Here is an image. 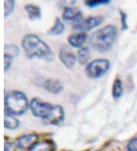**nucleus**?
<instances>
[{
	"mask_svg": "<svg viewBox=\"0 0 137 151\" xmlns=\"http://www.w3.org/2000/svg\"><path fill=\"white\" fill-rule=\"evenodd\" d=\"M22 46L30 59L38 58L51 62L54 59V53L47 43L34 34H28L24 37Z\"/></svg>",
	"mask_w": 137,
	"mask_h": 151,
	"instance_id": "f257e3e1",
	"label": "nucleus"
},
{
	"mask_svg": "<svg viewBox=\"0 0 137 151\" xmlns=\"http://www.w3.org/2000/svg\"><path fill=\"white\" fill-rule=\"evenodd\" d=\"M117 36V29L115 26L107 25L95 32L90 38V44L95 50L108 52L113 47Z\"/></svg>",
	"mask_w": 137,
	"mask_h": 151,
	"instance_id": "f03ea898",
	"label": "nucleus"
},
{
	"mask_svg": "<svg viewBox=\"0 0 137 151\" xmlns=\"http://www.w3.org/2000/svg\"><path fill=\"white\" fill-rule=\"evenodd\" d=\"M29 103L27 97L24 92L20 91H12L8 93L5 97L6 112L14 116L24 114L28 109Z\"/></svg>",
	"mask_w": 137,
	"mask_h": 151,
	"instance_id": "7ed1b4c3",
	"label": "nucleus"
},
{
	"mask_svg": "<svg viewBox=\"0 0 137 151\" xmlns=\"http://www.w3.org/2000/svg\"><path fill=\"white\" fill-rule=\"evenodd\" d=\"M110 66V63L108 60L96 59L87 65L85 73L90 79H98L108 72Z\"/></svg>",
	"mask_w": 137,
	"mask_h": 151,
	"instance_id": "20e7f679",
	"label": "nucleus"
},
{
	"mask_svg": "<svg viewBox=\"0 0 137 151\" xmlns=\"http://www.w3.org/2000/svg\"><path fill=\"white\" fill-rule=\"evenodd\" d=\"M53 105L47 103V102L43 101L40 99L34 98L31 100L30 108L34 116L36 118H42V120H44L49 114L53 108Z\"/></svg>",
	"mask_w": 137,
	"mask_h": 151,
	"instance_id": "39448f33",
	"label": "nucleus"
},
{
	"mask_svg": "<svg viewBox=\"0 0 137 151\" xmlns=\"http://www.w3.org/2000/svg\"><path fill=\"white\" fill-rule=\"evenodd\" d=\"M104 18L103 16H91L85 20L74 24L73 28L80 32H89L91 29L97 28L104 22Z\"/></svg>",
	"mask_w": 137,
	"mask_h": 151,
	"instance_id": "423d86ee",
	"label": "nucleus"
},
{
	"mask_svg": "<svg viewBox=\"0 0 137 151\" xmlns=\"http://www.w3.org/2000/svg\"><path fill=\"white\" fill-rule=\"evenodd\" d=\"M65 118V112L63 108L60 105H53L51 111L47 117L43 120L46 124L49 125H59L62 123Z\"/></svg>",
	"mask_w": 137,
	"mask_h": 151,
	"instance_id": "0eeeda50",
	"label": "nucleus"
},
{
	"mask_svg": "<svg viewBox=\"0 0 137 151\" xmlns=\"http://www.w3.org/2000/svg\"><path fill=\"white\" fill-rule=\"evenodd\" d=\"M38 136L34 134H25L18 137L15 141V146L18 150H24L32 148L36 144H37Z\"/></svg>",
	"mask_w": 137,
	"mask_h": 151,
	"instance_id": "6e6552de",
	"label": "nucleus"
},
{
	"mask_svg": "<svg viewBox=\"0 0 137 151\" xmlns=\"http://www.w3.org/2000/svg\"><path fill=\"white\" fill-rule=\"evenodd\" d=\"M62 19L66 22H75V24L82 21L83 14L79 9L75 7H66L62 13Z\"/></svg>",
	"mask_w": 137,
	"mask_h": 151,
	"instance_id": "1a4fd4ad",
	"label": "nucleus"
},
{
	"mask_svg": "<svg viewBox=\"0 0 137 151\" xmlns=\"http://www.w3.org/2000/svg\"><path fill=\"white\" fill-rule=\"evenodd\" d=\"M59 58L66 68H72L75 65L76 61V56L72 51L66 47H61L59 53Z\"/></svg>",
	"mask_w": 137,
	"mask_h": 151,
	"instance_id": "9d476101",
	"label": "nucleus"
},
{
	"mask_svg": "<svg viewBox=\"0 0 137 151\" xmlns=\"http://www.w3.org/2000/svg\"><path fill=\"white\" fill-rule=\"evenodd\" d=\"M87 35L84 32L78 34H73L68 37V41L72 47L75 48H79L87 41Z\"/></svg>",
	"mask_w": 137,
	"mask_h": 151,
	"instance_id": "9b49d317",
	"label": "nucleus"
},
{
	"mask_svg": "<svg viewBox=\"0 0 137 151\" xmlns=\"http://www.w3.org/2000/svg\"><path fill=\"white\" fill-rule=\"evenodd\" d=\"M44 87L46 90L53 94H59L63 89V86L59 80L47 79L44 83Z\"/></svg>",
	"mask_w": 137,
	"mask_h": 151,
	"instance_id": "f8f14e48",
	"label": "nucleus"
},
{
	"mask_svg": "<svg viewBox=\"0 0 137 151\" xmlns=\"http://www.w3.org/2000/svg\"><path fill=\"white\" fill-rule=\"evenodd\" d=\"M20 125V122L14 115L5 112L4 115V127L9 130H15Z\"/></svg>",
	"mask_w": 137,
	"mask_h": 151,
	"instance_id": "ddd939ff",
	"label": "nucleus"
},
{
	"mask_svg": "<svg viewBox=\"0 0 137 151\" xmlns=\"http://www.w3.org/2000/svg\"><path fill=\"white\" fill-rule=\"evenodd\" d=\"M24 9L27 12L30 20H36L41 18V10L38 6L28 4L24 6Z\"/></svg>",
	"mask_w": 137,
	"mask_h": 151,
	"instance_id": "4468645a",
	"label": "nucleus"
},
{
	"mask_svg": "<svg viewBox=\"0 0 137 151\" xmlns=\"http://www.w3.org/2000/svg\"><path fill=\"white\" fill-rule=\"evenodd\" d=\"M64 31H65V26L62 24L60 19L57 18L53 26L48 31V34L53 36H57V35H62Z\"/></svg>",
	"mask_w": 137,
	"mask_h": 151,
	"instance_id": "2eb2a0df",
	"label": "nucleus"
},
{
	"mask_svg": "<svg viewBox=\"0 0 137 151\" xmlns=\"http://www.w3.org/2000/svg\"><path fill=\"white\" fill-rule=\"evenodd\" d=\"M123 92L122 82L120 79H116L113 82V87H112V96L114 99L117 100L122 96Z\"/></svg>",
	"mask_w": 137,
	"mask_h": 151,
	"instance_id": "dca6fc26",
	"label": "nucleus"
},
{
	"mask_svg": "<svg viewBox=\"0 0 137 151\" xmlns=\"http://www.w3.org/2000/svg\"><path fill=\"white\" fill-rule=\"evenodd\" d=\"M20 54V49L15 44H9L4 47V55H7L12 57L13 59L17 57Z\"/></svg>",
	"mask_w": 137,
	"mask_h": 151,
	"instance_id": "f3484780",
	"label": "nucleus"
},
{
	"mask_svg": "<svg viewBox=\"0 0 137 151\" xmlns=\"http://www.w3.org/2000/svg\"><path fill=\"white\" fill-rule=\"evenodd\" d=\"M78 60L82 65L87 63L90 58V51L88 47H82L78 51Z\"/></svg>",
	"mask_w": 137,
	"mask_h": 151,
	"instance_id": "a211bd4d",
	"label": "nucleus"
},
{
	"mask_svg": "<svg viewBox=\"0 0 137 151\" xmlns=\"http://www.w3.org/2000/svg\"><path fill=\"white\" fill-rule=\"evenodd\" d=\"M30 151H53V146L49 141H43L35 144Z\"/></svg>",
	"mask_w": 137,
	"mask_h": 151,
	"instance_id": "6ab92c4d",
	"label": "nucleus"
},
{
	"mask_svg": "<svg viewBox=\"0 0 137 151\" xmlns=\"http://www.w3.org/2000/svg\"><path fill=\"white\" fill-rule=\"evenodd\" d=\"M15 1H12V0L5 1V2H4V15H5V17H7L9 15H11V12L15 9Z\"/></svg>",
	"mask_w": 137,
	"mask_h": 151,
	"instance_id": "aec40b11",
	"label": "nucleus"
},
{
	"mask_svg": "<svg viewBox=\"0 0 137 151\" xmlns=\"http://www.w3.org/2000/svg\"><path fill=\"white\" fill-rule=\"evenodd\" d=\"M110 2V0H88L85 1V4L89 8H95L101 5H107Z\"/></svg>",
	"mask_w": 137,
	"mask_h": 151,
	"instance_id": "412c9836",
	"label": "nucleus"
},
{
	"mask_svg": "<svg viewBox=\"0 0 137 151\" xmlns=\"http://www.w3.org/2000/svg\"><path fill=\"white\" fill-rule=\"evenodd\" d=\"M120 15H121V25H122V31L125 32L128 29L127 25V15L123 11L121 10L120 11Z\"/></svg>",
	"mask_w": 137,
	"mask_h": 151,
	"instance_id": "4be33fe9",
	"label": "nucleus"
},
{
	"mask_svg": "<svg viewBox=\"0 0 137 151\" xmlns=\"http://www.w3.org/2000/svg\"><path fill=\"white\" fill-rule=\"evenodd\" d=\"M12 57L7 55H4V70H5V72H6L7 70L10 69L11 64H12Z\"/></svg>",
	"mask_w": 137,
	"mask_h": 151,
	"instance_id": "5701e85b",
	"label": "nucleus"
},
{
	"mask_svg": "<svg viewBox=\"0 0 137 151\" xmlns=\"http://www.w3.org/2000/svg\"><path fill=\"white\" fill-rule=\"evenodd\" d=\"M126 150L127 151H137V137L130 140L127 144Z\"/></svg>",
	"mask_w": 137,
	"mask_h": 151,
	"instance_id": "b1692460",
	"label": "nucleus"
},
{
	"mask_svg": "<svg viewBox=\"0 0 137 151\" xmlns=\"http://www.w3.org/2000/svg\"><path fill=\"white\" fill-rule=\"evenodd\" d=\"M13 146L10 142H6L5 143V148L4 151H12Z\"/></svg>",
	"mask_w": 137,
	"mask_h": 151,
	"instance_id": "393cba45",
	"label": "nucleus"
}]
</instances>
